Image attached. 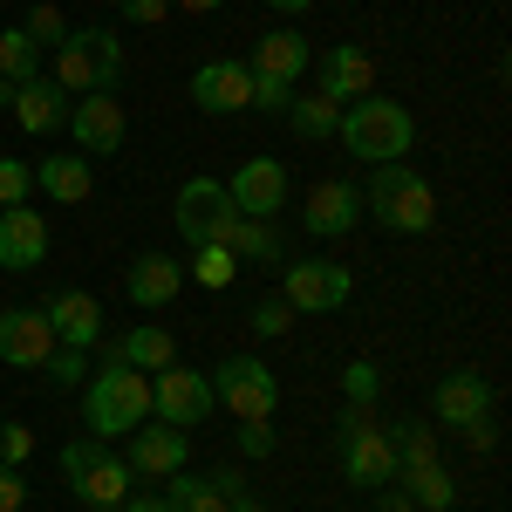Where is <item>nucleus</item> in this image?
Here are the masks:
<instances>
[{
    "label": "nucleus",
    "instance_id": "nucleus-1",
    "mask_svg": "<svg viewBox=\"0 0 512 512\" xmlns=\"http://www.w3.org/2000/svg\"><path fill=\"white\" fill-rule=\"evenodd\" d=\"M335 144H342L355 164H403L417 151V117H410L396 96H355V103H342Z\"/></svg>",
    "mask_w": 512,
    "mask_h": 512
},
{
    "label": "nucleus",
    "instance_id": "nucleus-2",
    "mask_svg": "<svg viewBox=\"0 0 512 512\" xmlns=\"http://www.w3.org/2000/svg\"><path fill=\"white\" fill-rule=\"evenodd\" d=\"M362 205H369V219H376L383 233H431L437 226V192L410 171V164H376Z\"/></svg>",
    "mask_w": 512,
    "mask_h": 512
},
{
    "label": "nucleus",
    "instance_id": "nucleus-3",
    "mask_svg": "<svg viewBox=\"0 0 512 512\" xmlns=\"http://www.w3.org/2000/svg\"><path fill=\"white\" fill-rule=\"evenodd\" d=\"M55 82L69 96H103L123 82V41L117 28H69L55 48Z\"/></svg>",
    "mask_w": 512,
    "mask_h": 512
},
{
    "label": "nucleus",
    "instance_id": "nucleus-4",
    "mask_svg": "<svg viewBox=\"0 0 512 512\" xmlns=\"http://www.w3.org/2000/svg\"><path fill=\"white\" fill-rule=\"evenodd\" d=\"M335 451H342V478H349V485H362V492L396 485V444H390V431L376 424L369 403H349V410H342V424H335Z\"/></svg>",
    "mask_w": 512,
    "mask_h": 512
},
{
    "label": "nucleus",
    "instance_id": "nucleus-5",
    "mask_svg": "<svg viewBox=\"0 0 512 512\" xmlns=\"http://www.w3.org/2000/svg\"><path fill=\"white\" fill-rule=\"evenodd\" d=\"M151 417V376L144 369H123V362H103L89 376V431L96 437H130Z\"/></svg>",
    "mask_w": 512,
    "mask_h": 512
},
{
    "label": "nucleus",
    "instance_id": "nucleus-6",
    "mask_svg": "<svg viewBox=\"0 0 512 512\" xmlns=\"http://www.w3.org/2000/svg\"><path fill=\"white\" fill-rule=\"evenodd\" d=\"M437 424H451L465 444L492 451V444H499V424H492V383H485L478 369H451V376L437 383Z\"/></svg>",
    "mask_w": 512,
    "mask_h": 512
},
{
    "label": "nucleus",
    "instance_id": "nucleus-7",
    "mask_svg": "<svg viewBox=\"0 0 512 512\" xmlns=\"http://www.w3.org/2000/svg\"><path fill=\"white\" fill-rule=\"evenodd\" d=\"M171 219H178L185 246H226V233L239 226V205L226 198L219 178H185L171 198Z\"/></svg>",
    "mask_w": 512,
    "mask_h": 512
},
{
    "label": "nucleus",
    "instance_id": "nucleus-8",
    "mask_svg": "<svg viewBox=\"0 0 512 512\" xmlns=\"http://www.w3.org/2000/svg\"><path fill=\"white\" fill-rule=\"evenodd\" d=\"M205 383H212V403H226L233 417H274V403H280V383L260 355H226Z\"/></svg>",
    "mask_w": 512,
    "mask_h": 512
},
{
    "label": "nucleus",
    "instance_id": "nucleus-9",
    "mask_svg": "<svg viewBox=\"0 0 512 512\" xmlns=\"http://www.w3.org/2000/svg\"><path fill=\"white\" fill-rule=\"evenodd\" d=\"M62 472L82 506H123L130 499V465L103 444H62Z\"/></svg>",
    "mask_w": 512,
    "mask_h": 512
},
{
    "label": "nucleus",
    "instance_id": "nucleus-10",
    "mask_svg": "<svg viewBox=\"0 0 512 512\" xmlns=\"http://www.w3.org/2000/svg\"><path fill=\"white\" fill-rule=\"evenodd\" d=\"M349 294H355V274L342 260H287L280 301H287L294 315H328V308H342Z\"/></svg>",
    "mask_w": 512,
    "mask_h": 512
},
{
    "label": "nucleus",
    "instance_id": "nucleus-11",
    "mask_svg": "<svg viewBox=\"0 0 512 512\" xmlns=\"http://www.w3.org/2000/svg\"><path fill=\"white\" fill-rule=\"evenodd\" d=\"M151 417L158 424H178V431H192V424H205L212 417V383L198 376V369H158L151 376Z\"/></svg>",
    "mask_w": 512,
    "mask_h": 512
},
{
    "label": "nucleus",
    "instance_id": "nucleus-12",
    "mask_svg": "<svg viewBox=\"0 0 512 512\" xmlns=\"http://www.w3.org/2000/svg\"><path fill=\"white\" fill-rule=\"evenodd\" d=\"M123 465L130 478H171L192 465V431H178V424H137L130 431V451H123Z\"/></svg>",
    "mask_w": 512,
    "mask_h": 512
},
{
    "label": "nucleus",
    "instance_id": "nucleus-13",
    "mask_svg": "<svg viewBox=\"0 0 512 512\" xmlns=\"http://www.w3.org/2000/svg\"><path fill=\"white\" fill-rule=\"evenodd\" d=\"M69 137H76L82 158H110L123 151V103L103 89V96H76L69 103Z\"/></svg>",
    "mask_w": 512,
    "mask_h": 512
},
{
    "label": "nucleus",
    "instance_id": "nucleus-14",
    "mask_svg": "<svg viewBox=\"0 0 512 512\" xmlns=\"http://www.w3.org/2000/svg\"><path fill=\"white\" fill-rule=\"evenodd\" d=\"M226 198L239 205V219H274L280 205H287V171L274 158H246L226 178Z\"/></svg>",
    "mask_w": 512,
    "mask_h": 512
},
{
    "label": "nucleus",
    "instance_id": "nucleus-15",
    "mask_svg": "<svg viewBox=\"0 0 512 512\" xmlns=\"http://www.w3.org/2000/svg\"><path fill=\"white\" fill-rule=\"evenodd\" d=\"M362 219V185H349V178H321V185H308V205H301V226L315 239H342Z\"/></svg>",
    "mask_w": 512,
    "mask_h": 512
},
{
    "label": "nucleus",
    "instance_id": "nucleus-16",
    "mask_svg": "<svg viewBox=\"0 0 512 512\" xmlns=\"http://www.w3.org/2000/svg\"><path fill=\"white\" fill-rule=\"evenodd\" d=\"M192 103L205 110V117H233V110H246V103H253V69H246V62H198Z\"/></svg>",
    "mask_w": 512,
    "mask_h": 512
},
{
    "label": "nucleus",
    "instance_id": "nucleus-17",
    "mask_svg": "<svg viewBox=\"0 0 512 512\" xmlns=\"http://www.w3.org/2000/svg\"><path fill=\"white\" fill-rule=\"evenodd\" d=\"M48 260V226H41L35 205H0V267L7 274H28Z\"/></svg>",
    "mask_w": 512,
    "mask_h": 512
},
{
    "label": "nucleus",
    "instance_id": "nucleus-18",
    "mask_svg": "<svg viewBox=\"0 0 512 512\" xmlns=\"http://www.w3.org/2000/svg\"><path fill=\"white\" fill-rule=\"evenodd\" d=\"M55 355V328L41 308H7L0 315V362H14V369H41Z\"/></svg>",
    "mask_w": 512,
    "mask_h": 512
},
{
    "label": "nucleus",
    "instance_id": "nucleus-19",
    "mask_svg": "<svg viewBox=\"0 0 512 512\" xmlns=\"http://www.w3.org/2000/svg\"><path fill=\"white\" fill-rule=\"evenodd\" d=\"M178 287H185V267L171 260V253H137L130 260V274H123V294H130V308H171L178 301Z\"/></svg>",
    "mask_w": 512,
    "mask_h": 512
},
{
    "label": "nucleus",
    "instance_id": "nucleus-20",
    "mask_svg": "<svg viewBox=\"0 0 512 512\" xmlns=\"http://www.w3.org/2000/svg\"><path fill=\"white\" fill-rule=\"evenodd\" d=\"M41 315H48V328H55V342H62V349H89V342L103 335V301H96V294H82V287H62Z\"/></svg>",
    "mask_w": 512,
    "mask_h": 512
},
{
    "label": "nucleus",
    "instance_id": "nucleus-21",
    "mask_svg": "<svg viewBox=\"0 0 512 512\" xmlns=\"http://www.w3.org/2000/svg\"><path fill=\"white\" fill-rule=\"evenodd\" d=\"M328 103H355V96H369L376 89V62L355 48V41H342V48H328L321 55V82H315Z\"/></svg>",
    "mask_w": 512,
    "mask_h": 512
},
{
    "label": "nucleus",
    "instance_id": "nucleus-22",
    "mask_svg": "<svg viewBox=\"0 0 512 512\" xmlns=\"http://www.w3.org/2000/svg\"><path fill=\"white\" fill-rule=\"evenodd\" d=\"M69 103H76V96H69L55 76H35V82H21V89H14V123H21V130H35V137H48V130H62V123H69Z\"/></svg>",
    "mask_w": 512,
    "mask_h": 512
},
{
    "label": "nucleus",
    "instance_id": "nucleus-23",
    "mask_svg": "<svg viewBox=\"0 0 512 512\" xmlns=\"http://www.w3.org/2000/svg\"><path fill=\"white\" fill-rule=\"evenodd\" d=\"M253 76H267V82H294L308 76V35H294V28H274V35H260L253 41Z\"/></svg>",
    "mask_w": 512,
    "mask_h": 512
},
{
    "label": "nucleus",
    "instance_id": "nucleus-24",
    "mask_svg": "<svg viewBox=\"0 0 512 512\" xmlns=\"http://www.w3.org/2000/svg\"><path fill=\"white\" fill-rule=\"evenodd\" d=\"M35 185L55 198V205H82L96 178H89V158H82V151H55V158L35 164Z\"/></svg>",
    "mask_w": 512,
    "mask_h": 512
},
{
    "label": "nucleus",
    "instance_id": "nucleus-25",
    "mask_svg": "<svg viewBox=\"0 0 512 512\" xmlns=\"http://www.w3.org/2000/svg\"><path fill=\"white\" fill-rule=\"evenodd\" d=\"M110 362H123V369H151V376H158V369L178 362V342H171L164 328H151V321H137L123 342H110Z\"/></svg>",
    "mask_w": 512,
    "mask_h": 512
},
{
    "label": "nucleus",
    "instance_id": "nucleus-26",
    "mask_svg": "<svg viewBox=\"0 0 512 512\" xmlns=\"http://www.w3.org/2000/svg\"><path fill=\"white\" fill-rule=\"evenodd\" d=\"M396 485H403V499L417 512H451L458 506V485H451L444 465H410V472H396Z\"/></svg>",
    "mask_w": 512,
    "mask_h": 512
},
{
    "label": "nucleus",
    "instance_id": "nucleus-27",
    "mask_svg": "<svg viewBox=\"0 0 512 512\" xmlns=\"http://www.w3.org/2000/svg\"><path fill=\"white\" fill-rule=\"evenodd\" d=\"M280 117L294 123V137H308V144H315V137H335V123H342V103H328L321 89H308V96H294Z\"/></svg>",
    "mask_w": 512,
    "mask_h": 512
},
{
    "label": "nucleus",
    "instance_id": "nucleus-28",
    "mask_svg": "<svg viewBox=\"0 0 512 512\" xmlns=\"http://www.w3.org/2000/svg\"><path fill=\"white\" fill-rule=\"evenodd\" d=\"M226 253H233V260H253V267L280 260V233H274V219H239L233 233H226Z\"/></svg>",
    "mask_w": 512,
    "mask_h": 512
},
{
    "label": "nucleus",
    "instance_id": "nucleus-29",
    "mask_svg": "<svg viewBox=\"0 0 512 512\" xmlns=\"http://www.w3.org/2000/svg\"><path fill=\"white\" fill-rule=\"evenodd\" d=\"M164 499H171V512H226V492H219L205 472H198V478L171 472V478H164Z\"/></svg>",
    "mask_w": 512,
    "mask_h": 512
},
{
    "label": "nucleus",
    "instance_id": "nucleus-30",
    "mask_svg": "<svg viewBox=\"0 0 512 512\" xmlns=\"http://www.w3.org/2000/svg\"><path fill=\"white\" fill-rule=\"evenodd\" d=\"M35 76H41V48L21 28H0V82L21 89V82H35Z\"/></svg>",
    "mask_w": 512,
    "mask_h": 512
},
{
    "label": "nucleus",
    "instance_id": "nucleus-31",
    "mask_svg": "<svg viewBox=\"0 0 512 512\" xmlns=\"http://www.w3.org/2000/svg\"><path fill=\"white\" fill-rule=\"evenodd\" d=\"M390 444H396V472H410V465H437V431H431V424H396Z\"/></svg>",
    "mask_w": 512,
    "mask_h": 512
},
{
    "label": "nucleus",
    "instance_id": "nucleus-32",
    "mask_svg": "<svg viewBox=\"0 0 512 512\" xmlns=\"http://www.w3.org/2000/svg\"><path fill=\"white\" fill-rule=\"evenodd\" d=\"M192 274H198V287H233V274H239V260L226 253V246H192Z\"/></svg>",
    "mask_w": 512,
    "mask_h": 512
},
{
    "label": "nucleus",
    "instance_id": "nucleus-33",
    "mask_svg": "<svg viewBox=\"0 0 512 512\" xmlns=\"http://www.w3.org/2000/svg\"><path fill=\"white\" fill-rule=\"evenodd\" d=\"M21 35L35 41V48H62L69 21H62V7H55V0H35V7H28V21H21Z\"/></svg>",
    "mask_w": 512,
    "mask_h": 512
},
{
    "label": "nucleus",
    "instance_id": "nucleus-34",
    "mask_svg": "<svg viewBox=\"0 0 512 512\" xmlns=\"http://www.w3.org/2000/svg\"><path fill=\"white\" fill-rule=\"evenodd\" d=\"M342 390H349V403H369V410H376V396H383V369L362 355V362H349V369H342Z\"/></svg>",
    "mask_w": 512,
    "mask_h": 512
},
{
    "label": "nucleus",
    "instance_id": "nucleus-35",
    "mask_svg": "<svg viewBox=\"0 0 512 512\" xmlns=\"http://www.w3.org/2000/svg\"><path fill=\"white\" fill-rule=\"evenodd\" d=\"M253 335H260V342H274V335H287V328H294V308H287V301H280V294H267V301H253Z\"/></svg>",
    "mask_w": 512,
    "mask_h": 512
},
{
    "label": "nucleus",
    "instance_id": "nucleus-36",
    "mask_svg": "<svg viewBox=\"0 0 512 512\" xmlns=\"http://www.w3.org/2000/svg\"><path fill=\"white\" fill-rule=\"evenodd\" d=\"M41 369H48V383H55V390H76L82 369H89V349H62V342H55V355H48Z\"/></svg>",
    "mask_w": 512,
    "mask_h": 512
},
{
    "label": "nucleus",
    "instance_id": "nucleus-37",
    "mask_svg": "<svg viewBox=\"0 0 512 512\" xmlns=\"http://www.w3.org/2000/svg\"><path fill=\"white\" fill-rule=\"evenodd\" d=\"M28 192H35V171L21 158H0V205H28Z\"/></svg>",
    "mask_w": 512,
    "mask_h": 512
},
{
    "label": "nucleus",
    "instance_id": "nucleus-38",
    "mask_svg": "<svg viewBox=\"0 0 512 512\" xmlns=\"http://www.w3.org/2000/svg\"><path fill=\"white\" fill-rule=\"evenodd\" d=\"M35 458V431L28 424H0V465H28Z\"/></svg>",
    "mask_w": 512,
    "mask_h": 512
},
{
    "label": "nucleus",
    "instance_id": "nucleus-39",
    "mask_svg": "<svg viewBox=\"0 0 512 512\" xmlns=\"http://www.w3.org/2000/svg\"><path fill=\"white\" fill-rule=\"evenodd\" d=\"M239 451H246V458H267V451H274V424H267V417H239Z\"/></svg>",
    "mask_w": 512,
    "mask_h": 512
},
{
    "label": "nucleus",
    "instance_id": "nucleus-40",
    "mask_svg": "<svg viewBox=\"0 0 512 512\" xmlns=\"http://www.w3.org/2000/svg\"><path fill=\"white\" fill-rule=\"evenodd\" d=\"M287 103H294V89H287V82H267V76H253V103H246V110H287Z\"/></svg>",
    "mask_w": 512,
    "mask_h": 512
},
{
    "label": "nucleus",
    "instance_id": "nucleus-41",
    "mask_svg": "<svg viewBox=\"0 0 512 512\" xmlns=\"http://www.w3.org/2000/svg\"><path fill=\"white\" fill-rule=\"evenodd\" d=\"M28 506V478H21V465H0V512H21Z\"/></svg>",
    "mask_w": 512,
    "mask_h": 512
},
{
    "label": "nucleus",
    "instance_id": "nucleus-42",
    "mask_svg": "<svg viewBox=\"0 0 512 512\" xmlns=\"http://www.w3.org/2000/svg\"><path fill=\"white\" fill-rule=\"evenodd\" d=\"M117 7H123V21H144V28L171 14V0H117Z\"/></svg>",
    "mask_w": 512,
    "mask_h": 512
},
{
    "label": "nucleus",
    "instance_id": "nucleus-43",
    "mask_svg": "<svg viewBox=\"0 0 512 512\" xmlns=\"http://www.w3.org/2000/svg\"><path fill=\"white\" fill-rule=\"evenodd\" d=\"M212 485H219V492H226V499H239V492H246V472H239V465H212Z\"/></svg>",
    "mask_w": 512,
    "mask_h": 512
},
{
    "label": "nucleus",
    "instance_id": "nucleus-44",
    "mask_svg": "<svg viewBox=\"0 0 512 512\" xmlns=\"http://www.w3.org/2000/svg\"><path fill=\"white\" fill-rule=\"evenodd\" d=\"M123 512H171V499H151V492H130Z\"/></svg>",
    "mask_w": 512,
    "mask_h": 512
},
{
    "label": "nucleus",
    "instance_id": "nucleus-45",
    "mask_svg": "<svg viewBox=\"0 0 512 512\" xmlns=\"http://www.w3.org/2000/svg\"><path fill=\"white\" fill-rule=\"evenodd\" d=\"M171 7H185V14H219L226 0H171Z\"/></svg>",
    "mask_w": 512,
    "mask_h": 512
},
{
    "label": "nucleus",
    "instance_id": "nucleus-46",
    "mask_svg": "<svg viewBox=\"0 0 512 512\" xmlns=\"http://www.w3.org/2000/svg\"><path fill=\"white\" fill-rule=\"evenodd\" d=\"M226 512H267V506H260L253 492H239V499H226Z\"/></svg>",
    "mask_w": 512,
    "mask_h": 512
},
{
    "label": "nucleus",
    "instance_id": "nucleus-47",
    "mask_svg": "<svg viewBox=\"0 0 512 512\" xmlns=\"http://www.w3.org/2000/svg\"><path fill=\"white\" fill-rule=\"evenodd\" d=\"M267 7H280V14H308L315 0H267Z\"/></svg>",
    "mask_w": 512,
    "mask_h": 512
},
{
    "label": "nucleus",
    "instance_id": "nucleus-48",
    "mask_svg": "<svg viewBox=\"0 0 512 512\" xmlns=\"http://www.w3.org/2000/svg\"><path fill=\"white\" fill-rule=\"evenodd\" d=\"M383 512H417V506H410L403 492H390V499H383Z\"/></svg>",
    "mask_w": 512,
    "mask_h": 512
},
{
    "label": "nucleus",
    "instance_id": "nucleus-49",
    "mask_svg": "<svg viewBox=\"0 0 512 512\" xmlns=\"http://www.w3.org/2000/svg\"><path fill=\"white\" fill-rule=\"evenodd\" d=\"M0 110H14V82H0Z\"/></svg>",
    "mask_w": 512,
    "mask_h": 512
},
{
    "label": "nucleus",
    "instance_id": "nucleus-50",
    "mask_svg": "<svg viewBox=\"0 0 512 512\" xmlns=\"http://www.w3.org/2000/svg\"><path fill=\"white\" fill-rule=\"evenodd\" d=\"M89 512H123V506H89Z\"/></svg>",
    "mask_w": 512,
    "mask_h": 512
}]
</instances>
